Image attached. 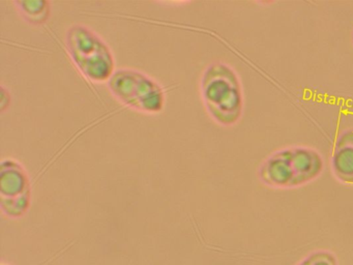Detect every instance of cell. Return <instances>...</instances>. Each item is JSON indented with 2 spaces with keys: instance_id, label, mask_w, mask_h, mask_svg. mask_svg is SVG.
I'll list each match as a JSON object with an SVG mask.
<instances>
[{
  "instance_id": "cell-3",
  "label": "cell",
  "mask_w": 353,
  "mask_h": 265,
  "mask_svg": "<svg viewBox=\"0 0 353 265\" xmlns=\"http://www.w3.org/2000/svg\"><path fill=\"white\" fill-rule=\"evenodd\" d=\"M108 87L115 99L130 109L143 113H158L164 107V88L138 70H115L108 80Z\"/></svg>"
},
{
  "instance_id": "cell-4",
  "label": "cell",
  "mask_w": 353,
  "mask_h": 265,
  "mask_svg": "<svg viewBox=\"0 0 353 265\" xmlns=\"http://www.w3.org/2000/svg\"><path fill=\"white\" fill-rule=\"evenodd\" d=\"M14 4L22 18L32 24H43L50 14V4L47 1H15Z\"/></svg>"
},
{
  "instance_id": "cell-1",
  "label": "cell",
  "mask_w": 353,
  "mask_h": 265,
  "mask_svg": "<svg viewBox=\"0 0 353 265\" xmlns=\"http://www.w3.org/2000/svg\"><path fill=\"white\" fill-rule=\"evenodd\" d=\"M65 46L76 68L92 82L108 81L115 72L110 48L88 27L72 26L65 37Z\"/></svg>"
},
{
  "instance_id": "cell-5",
  "label": "cell",
  "mask_w": 353,
  "mask_h": 265,
  "mask_svg": "<svg viewBox=\"0 0 353 265\" xmlns=\"http://www.w3.org/2000/svg\"><path fill=\"white\" fill-rule=\"evenodd\" d=\"M299 265H336V261L332 255L326 252H319L307 257Z\"/></svg>"
},
{
  "instance_id": "cell-2",
  "label": "cell",
  "mask_w": 353,
  "mask_h": 265,
  "mask_svg": "<svg viewBox=\"0 0 353 265\" xmlns=\"http://www.w3.org/2000/svg\"><path fill=\"white\" fill-rule=\"evenodd\" d=\"M201 93L210 115L222 124L236 121L241 109L239 81L225 64L208 66L201 80Z\"/></svg>"
}]
</instances>
